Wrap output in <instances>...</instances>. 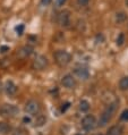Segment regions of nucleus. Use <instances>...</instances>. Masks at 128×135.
Returning a JSON list of instances; mask_svg holds the SVG:
<instances>
[{
  "instance_id": "nucleus-22",
  "label": "nucleus",
  "mask_w": 128,
  "mask_h": 135,
  "mask_svg": "<svg viewBox=\"0 0 128 135\" xmlns=\"http://www.w3.org/2000/svg\"><path fill=\"white\" fill-rule=\"evenodd\" d=\"M67 0H56V5H57V7H61L66 3Z\"/></svg>"
},
{
  "instance_id": "nucleus-3",
  "label": "nucleus",
  "mask_w": 128,
  "mask_h": 135,
  "mask_svg": "<svg viewBox=\"0 0 128 135\" xmlns=\"http://www.w3.org/2000/svg\"><path fill=\"white\" fill-rule=\"evenodd\" d=\"M19 109L14 104H2L0 107V115L3 117H15L18 115Z\"/></svg>"
},
{
  "instance_id": "nucleus-16",
  "label": "nucleus",
  "mask_w": 128,
  "mask_h": 135,
  "mask_svg": "<svg viewBox=\"0 0 128 135\" xmlns=\"http://www.w3.org/2000/svg\"><path fill=\"white\" fill-rule=\"evenodd\" d=\"M119 88L120 90H122V91H125V90H128V76L124 77L120 80L119 82Z\"/></svg>"
},
{
  "instance_id": "nucleus-20",
  "label": "nucleus",
  "mask_w": 128,
  "mask_h": 135,
  "mask_svg": "<svg viewBox=\"0 0 128 135\" xmlns=\"http://www.w3.org/2000/svg\"><path fill=\"white\" fill-rule=\"evenodd\" d=\"M120 119H121V120H125V122H128V109L122 111V114L120 115Z\"/></svg>"
},
{
  "instance_id": "nucleus-25",
  "label": "nucleus",
  "mask_w": 128,
  "mask_h": 135,
  "mask_svg": "<svg viewBox=\"0 0 128 135\" xmlns=\"http://www.w3.org/2000/svg\"><path fill=\"white\" fill-rule=\"evenodd\" d=\"M52 2V0H41V5L42 6H49Z\"/></svg>"
},
{
  "instance_id": "nucleus-5",
  "label": "nucleus",
  "mask_w": 128,
  "mask_h": 135,
  "mask_svg": "<svg viewBox=\"0 0 128 135\" xmlns=\"http://www.w3.org/2000/svg\"><path fill=\"white\" fill-rule=\"evenodd\" d=\"M25 111H26V114H28V115H31V116H35L39 114V111H40V104L37 101L35 100H29L26 102L25 104Z\"/></svg>"
},
{
  "instance_id": "nucleus-1",
  "label": "nucleus",
  "mask_w": 128,
  "mask_h": 135,
  "mask_svg": "<svg viewBox=\"0 0 128 135\" xmlns=\"http://www.w3.org/2000/svg\"><path fill=\"white\" fill-rule=\"evenodd\" d=\"M117 107H118V101H114V102H110L107 106V108L103 110L102 115H101V117L99 119V123H97V126L100 127H103L105 126L111 120L112 116H114V114L116 112L117 110Z\"/></svg>"
},
{
  "instance_id": "nucleus-19",
  "label": "nucleus",
  "mask_w": 128,
  "mask_h": 135,
  "mask_svg": "<svg viewBox=\"0 0 128 135\" xmlns=\"http://www.w3.org/2000/svg\"><path fill=\"white\" fill-rule=\"evenodd\" d=\"M24 28H25V26L23 24H19L18 26H16V28H15V30H16V33L18 35H22L24 33Z\"/></svg>"
},
{
  "instance_id": "nucleus-13",
  "label": "nucleus",
  "mask_w": 128,
  "mask_h": 135,
  "mask_svg": "<svg viewBox=\"0 0 128 135\" xmlns=\"http://www.w3.org/2000/svg\"><path fill=\"white\" fill-rule=\"evenodd\" d=\"M10 131V127L7 123L5 122H0V134L1 135H6Z\"/></svg>"
},
{
  "instance_id": "nucleus-2",
  "label": "nucleus",
  "mask_w": 128,
  "mask_h": 135,
  "mask_svg": "<svg viewBox=\"0 0 128 135\" xmlns=\"http://www.w3.org/2000/svg\"><path fill=\"white\" fill-rule=\"evenodd\" d=\"M56 62L58 64L60 67L67 66L71 60V56L69 52H67L66 50H57L53 55Z\"/></svg>"
},
{
  "instance_id": "nucleus-29",
  "label": "nucleus",
  "mask_w": 128,
  "mask_h": 135,
  "mask_svg": "<svg viewBox=\"0 0 128 135\" xmlns=\"http://www.w3.org/2000/svg\"><path fill=\"white\" fill-rule=\"evenodd\" d=\"M96 135H101V134H96Z\"/></svg>"
},
{
  "instance_id": "nucleus-27",
  "label": "nucleus",
  "mask_w": 128,
  "mask_h": 135,
  "mask_svg": "<svg viewBox=\"0 0 128 135\" xmlns=\"http://www.w3.org/2000/svg\"><path fill=\"white\" fill-rule=\"evenodd\" d=\"M125 2H126V6L128 7V0H126V1H125Z\"/></svg>"
},
{
  "instance_id": "nucleus-8",
  "label": "nucleus",
  "mask_w": 128,
  "mask_h": 135,
  "mask_svg": "<svg viewBox=\"0 0 128 135\" xmlns=\"http://www.w3.org/2000/svg\"><path fill=\"white\" fill-rule=\"evenodd\" d=\"M61 84L65 86V88H67V89H74V86L76 85V81H75V78H74L73 75L67 74V75H65V76L62 77Z\"/></svg>"
},
{
  "instance_id": "nucleus-12",
  "label": "nucleus",
  "mask_w": 128,
  "mask_h": 135,
  "mask_svg": "<svg viewBox=\"0 0 128 135\" xmlns=\"http://www.w3.org/2000/svg\"><path fill=\"white\" fill-rule=\"evenodd\" d=\"M46 122H47L46 116H44V115H37L36 118H35V120H34V125L36 127H41V126H43L44 124H46Z\"/></svg>"
},
{
  "instance_id": "nucleus-14",
  "label": "nucleus",
  "mask_w": 128,
  "mask_h": 135,
  "mask_svg": "<svg viewBox=\"0 0 128 135\" xmlns=\"http://www.w3.org/2000/svg\"><path fill=\"white\" fill-rule=\"evenodd\" d=\"M33 52V48L31 46H25L21 49V55L23 56V57H27Z\"/></svg>"
},
{
  "instance_id": "nucleus-10",
  "label": "nucleus",
  "mask_w": 128,
  "mask_h": 135,
  "mask_svg": "<svg viewBox=\"0 0 128 135\" xmlns=\"http://www.w3.org/2000/svg\"><path fill=\"white\" fill-rule=\"evenodd\" d=\"M5 90H6L7 94L12 97V95L16 94V92H17V86L15 85L12 81H8V82L6 83V85H5Z\"/></svg>"
},
{
  "instance_id": "nucleus-6",
  "label": "nucleus",
  "mask_w": 128,
  "mask_h": 135,
  "mask_svg": "<svg viewBox=\"0 0 128 135\" xmlns=\"http://www.w3.org/2000/svg\"><path fill=\"white\" fill-rule=\"evenodd\" d=\"M96 126V119L93 115H87L82 119V127L85 131H92Z\"/></svg>"
},
{
  "instance_id": "nucleus-24",
  "label": "nucleus",
  "mask_w": 128,
  "mask_h": 135,
  "mask_svg": "<svg viewBox=\"0 0 128 135\" xmlns=\"http://www.w3.org/2000/svg\"><path fill=\"white\" fill-rule=\"evenodd\" d=\"M7 51H9V47H7V46L0 47V52H1V54H5V52H7Z\"/></svg>"
},
{
  "instance_id": "nucleus-23",
  "label": "nucleus",
  "mask_w": 128,
  "mask_h": 135,
  "mask_svg": "<svg viewBox=\"0 0 128 135\" xmlns=\"http://www.w3.org/2000/svg\"><path fill=\"white\" fill-rule=\"evenodd\" d=\"M90 2V0H77V3L80 6H86Z\"/></svg>"
},
{
  "instance_id": "nucleus-18",
  "label": "nucleus",
  "mask_w": 128,
  "mask_h": 135,
  "mask_svg": "<svg viewBox=\"0 0 128 135\" xmlns=\"http://www.w3.org/2000/svg\"><path fill=\"white\" fill-rule=\"evenodd\" d=\"M124 42H125V34H124V33H120L116 40V43H117V46H122Z\"/></svg>"
},
{
  "instance_id": "nucleus-7",
  "label": "nucleus",
  "mask_w": 128,
  "mask_h": 135,
  "mask_svg": "<svg viewBox=\"0 0 128 135\" xmlns=\"http://www.w3.org/2000/svg\"><path fill=\"white\" fill-rule=\"evenodd\" d=\"M47 66H48V59L44 56H36L32 64L33 69H35V70H42Z\"/></svg>"
},
{
  "instance_id": "nucleus-28",
  "label": "nucleus",
  "mask_w": 128,
  "mask_h": 135,
  "mask_svg": "<svg viewBox=\"0 0 128 135\" xmlns=\"http://www.w3.org/2000/svg\"><path fill=\"white\" fill-rule=\"evenodd\" d=\"M14 135H18V134H17V133H16V134H14Z\"/></svg>"
},
{
  "instance_id": "nucleus-15",
  "label": "nucleus",
  "mask_w": 128,
  "mask_h": 135,
  "mask_svg": "<svg viewBox=\"0 0 128 135\" xmlns=\"http://www.w3.org/2000/svg\"><path fill=\"white\" fill-rule=\"evenodd\" d=\"M90 102L88 101H86V100H82L81 102H80V110L83 111V112H85V111H87L90 109Z\"/></svg>"
},
{
  "instance_id": "nucleus-9",
  "label": "nucleus",
  "mask_w": 128,
  "mask_h": 135,
  "mask_svg": "<svg viewBox=\"0 0 128 135\" xmlns=\"http://www.w3.org/2000/svg\"><path fill=\"white\" fill-rule=\"evenodd\" d=\"M75 74H76V76L78 78L84 80V81L87 80V78L90 77V72L86 67H78V68L75 69Z\"/></svg>"
},
{
  "instance_id": "nucleus-21",
  "label": "nucleus",
  "mask_w": 128,
  "mask_h": 135,
  "mask_svg": "<svg viewBox=\"0 0 128 135\" xmlns=\"http://www.w3.org/2000/svg\"><path fill=\"white\" fill-rule=\"evenodd\" d=\"M69 107H70V102H66V103H63V104H62V107H61V111H62V112H65L67 109H68Z\"/></svg>"
},
{
  "instance_id": "nucleus-26",
  "label": "nucleus",
  "mask_w": 128,
  "mask_h": 135,
  "mask_svg": "<svg viewBox=\"0 0 128 135\" xmlns=\"http://www.w3.org/2000/svg\"><path fill=\"white\" fill-rule=\"evenodd\" d=\"M24 122H25V123H26V122H27V123H28V122H29V119H28V118H26V117H25V118H24Z\"/></svg>"
},
{
  "instance_id": "nucleus-17",
  "label": "nucleus",
  "mask_w": 128,
  "mask_h": 135,
  "mask_svg": "<svg viewBox=\"0 0 128 135\" xmlns=\"http://www.w3.org/2000/svg\"><path fill=\"white\" fill-rule=\"evenodd\" d=\"M126 18H127V16L124 12H119V13L116 14V22L117 23H122V22L126 21Z\"/></svg>"
},
{
  "instance_id": "nucleus-4",
  "label": "nucleus",
  "mask_w": 128,
  "mask_h": 135,
  "mask_svg": "<svg viewBox=\"0 0 128 135\" xmlns=\"http://www.w3.org/2000/svg\"><path fill=\"white\" fill-rule=\"evenodd\" d=\"M57 23L61 27H69V25H70V12L69 10L63 9L58 14Z\"/></svg>"
},
{
  "instance_id": "nucleus-11",
  "label": "nucleus",
  "mask_w": 128,
  "mask_h": 135,
  "mask_svg": "<svg viewBox=\"0 0 128 135\" xmlns=\"http://www.w3.org/2000/svg\"><path fill=\"white\" fill-rule=\"evenodd\" d=\"M105 135H122V127L120 125H115L108 129Z\"/></svg>"
}]
</instances>
